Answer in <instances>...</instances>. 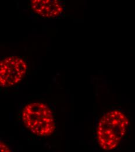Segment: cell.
Returning a JSON list of instances; mask_svg holds the SVG:
<instances>
[{
  "label": "cell",
  "instance_id": "obj_5",
  "mask_svg": "<svg viewBox=\"0 0 135 152\" xmlns=\"http://www.w3.org/2000/svg\"><path fill=\"white\" fill-rule=\"evenodd\" d=\"M0 150L1 152H13L9 143L2 139L0 142Z\"/></svg>",
  "mask_w": 135,
  "mask_h": 152
},
{
  "label": "cell",
  "instance_id": "obj_1",
  "mask_svg": "<svg viewBox=\"0 0 135 152\" xmlns=\"http://www.w3.org/2000/svg\"><path fill=\"white\" fill-rule=\"evenodd\" d=\"M132 128L129 113L112 106L97 118L94 139L97 146L107 151L118 149L128 138Z\"/></svg>",
  "mask_w": 135,
  "mask_h": 152
},
{
  "label": "cell",
  "instance_id": "obj_3",
  "mask_svg": "<svg viewBox=\"0 0 135 152\" xmlns=\"http://www.w3.org/2000/svg\"><path fill=\"white\" fill-rule=\"evenodd\" d=\"M28 72L25 58L11 56L2 59L0 63V84L2 88H9L18 84Z\"/></svg>",
  "mask_w": 135,
  "mask_h": 152
},
{
  "label": "cell",
  "instance_id": "obj_4",
  "mask_svg": "<svg viewBox=\"0 0 135 152\" xmlns=\"http://www.w3.org/2000/svg\"><path fill=\"white\" fill-rule=\"evenodd\" d=\"M29 7L35 14L45 19L58 18L64 11V3L58 0H33Z\"/></svg>",
  "mask_w": 135,
  "mask_h": 152
},
{
  "label": "cell",
  "instance_id": "obj_2",
  "mask_svg": "<svg viewBox=\"0 0 135 152\" xmlns=\"http://www.w3.org/2000/svg\"><path fill=\"white\" fill-rule=\"evenodd\" d=\"M18 118L24 127L39 137L55 133L57 123L51 107L43 101H29L18 110Z\"/></svg>",
  "mask_w": 135,
  "mask_h": 152
}]
</instances>
